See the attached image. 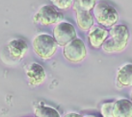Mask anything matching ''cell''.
I'll return each mask as SVG.
<instances>
[{"instance_id": "obj_3", "label": "cell", "mask_w": 132, "mask_h": 117, "mask_svg": "<svg viewBox=\"0 0 132 117\" xmlns=\"http://www.w3.org/2000/svg\"><path fill=\"white\" fill-rule=\"evenodd\" d=\"M94 16L96 21L104 27H113L119 20L116 9L105 2H98L94 8Z\"/></svg>"}, {"instance_id": "obj_12", "label": "cell", "mask_w": 132, "mask_h": 117, "mask_svg": "<svg viewBox=\"0 0 132 117\" xmlns=\"http://www.w3.org/2000/svg\"><path fill=\"white\" fill-rule=\"evenodd\" d=\"M117 82L121 86L132 85V63L121 66L117 73Z\"/></svg>"}, {"instance_id": "obj_18", "label": "cell", "mask_w": 132, "mask_h": 117, "mask_svg": "<svg viewBox=\"0 0 132 117\" xmlns=\"http://www.w3.org/2000/svg\"><path fill=\"white\" fill-rule=\"evenodd\" d=\"M83 117H96L95 115H93V114H91V115H85V116Z\"/></svg>"}, {"instance_id": "obj_19", "label": "cell", "mask_w": 132, "mask_h": 117, "mask_svg": "<svg viewBox=\"0 0 132 117\" xmlns=\"http://www.w3.org/2000/svg\"><path fill=\"white\" fill-rule=\"evenodd\" d=\"M130 97H131V101H132V91H131V95H130Z\"/></svg>"}, {"instance_id": "obj_6", "label": "cell", "mask_w": 132, "mask_h": 117, "mask_svg": "<svg viewBox=\"0 0 132 117\" xmlns=\"http://www.w3.org/2000/svg\"><path fill=\"white\" fill-rule=\"evenodd\" d=\"M63 54L68 61L71 62H79L85 59L87 51L84 42L80 38H75L64 47Z\"/></svg>"}, {"instance_id": "obj_5", "label": "cell", "mask_w": 132, "mask_h": 117, "mask_svg": "<svg viewBox=\"0 0 132 117\" xmlns=\"http://www.w3.org/2000/svg\"><path fill=\"white\" fill-rule=\"evenodd\" d=\"M34 19L42 25H52L55 23H60L63 19V15L54 6L44 5L35 14Z\"/></svg>"}, {"instance_id": "obj_2", "label": "cell", "mask_w": 132, "mask_h": 117, "mask_svg": "<svg viewBox=\"0 0 132 117\" xmlns=\"http://www.w3.org/2000/svg\"><path fill=\"white\" fill-rule=\"evenodd\" d=\"M58 44L53 37L47 34H40L33 40V48L35 53L44 60H48L57 51Z\"/></svg>"}, {"instance_id": "obj_7", "label": "cell", "mask_w": 132, "mask_h": 117, "mask_svg": "<svg viewBox=\"0 0 132 117\" xmlns=\"http://www.w3.org/2000/svg\"><path fill=\"white\" fill-rule=\"evenodd\" d=\"M26 76L31 85H39L43 84L46 78L45 70L40 63L33 62L26 69Z\"/></svg>"}, {"instance_id": "obj_9", "label": "cell", "mask_w": 132, "mask_h": 117, "mask_svg": "<svg viewBox=\"0 0 132 117\" xmlns=\"http://www.w3.org/2000/svg\"><path fill=\"white\" fill-rule=\"evenodd\" d=\"M109 36V32L101 27H94L89 33V42L95 49L102 47L104 41Z\"/></svg>"}, {"instance_id": "obj_10", "label": "cell", "mask_w": 132, "mask_h": 117, "mask_svg": "<svg viewBox=\"0 0 132 117\" xmlns=\"http://www.w3.org/2000/svg\"><path fill=\"white\" fill-rule=\"evenodd\" d=\"M113 117H132V103L127 99L114 102Z\"/></svg>"}, {"instance_id": "obj_11", "label": "cell", "mask_w": 132, "mask_h": 117, "mask_svg": "<svg viewBox=\"0 0 132 117\" xmlns=\"http://www.w3.org/2000/svg\"><path fill=\"white\" fill-rule=\"evenodd\" d=\"M76 12L77 25L81 30H90L94 25V15L91 12L82 11V10H74Z\"/></svg>"}, {"instance_id": "obj_1", "label": "cell", "mask_w": 132, "mask_h": 117, "mask_svg": "<svg viewBox=\"0 0 132 117\" xmlns=\"http://www.w3.org/2000/svg\"><path fill=\"white\" fill-rule=\"evenodd\" d=\"M128 28L122 24L113 26L109 31V36L102 45L103 51L106 53L121 52L125 50L129 40Z\"/></svg>"}, {"instance_id": "obj_13", "label": "cell", "mask_w": 132, "mask_h": 117, "mask_svg": "<svg viewBox=\"0 0 132 117\" xmlns=\"http://www.w3.org/2000/svg\"><path fill=\"white\" fill-rule=\"evenodd\" d=\"M36 117H61L58 111L51 106H39L35 110Z\"/></svg>"}, {"instance_id": "obj_4", "label": "cell", "mask_w": 132, "mask_h": 117, "mask_svg": "<svg viewBox=\"0 0 132 117\" xmlns=\"http://www.w3.org/2000/svg\"><path fill=\"white\" fill-rule=\"evenodd\" d=\"M53 38L60 46H66L76 38V31L72 24L69 22H60L53 30Z\"/></svg>"}, {"instance_id": "obj_14", "label": "cell", "mask_w": 132, "mask_h": 117, "mask_svg": "<svg viewBox=\"0 0 132 117\" xmlns=\"http://www.w3.org/2000/svg\"><path fill=\"white\" fill-rule=\"evenodd\" d=\"M95 0H78L75 1L73 5L74 10H82V11L91 12L92 9H94L95 6Z\"/></svg>"}, {"instance_id": "obj_8", "label": "cell", "mask_w": 132, "mask_h": 117, "mask_svg": "<svg viewBox=\"0 0 132 117\" xmlns=\"http://www.w3.org/2000/svg\"><path fill=\"white\" fill-rule=\"evenodd\" d=\"M10 57L14 60H21L28 51V45L23 40H13L7 45Z\"/></svg>"}, {"instance_id": "obj_15", "label": "cell", "mask_w": 132, "mask_h": 117, "mask_svg": "<svg viewBox=\"0 0 132 117\" xmlns=\"http://www.w3.org/2000/svg\"><path fill=\"white\" fill-rule=\"evenodd\" d=\"M114 102L104 103L100 108V112L103 117H113Z\"/></svg>"}, {"instance_id": "obj_17", "label": "cell", "mask_w": 132, "mask_h": 117, "mask_svg": "<svg viewBox=\"0 0 132 117\" xmlns=\"http://www.w3.org/2000/svg\"><path fill=\"white\" fill-rule=\"evenodd\" d=\"M64 117H83V116L80 115V114H78V113H75V112H71V113L66 114Z\"/></svg>"}, {"instance_id": "obj_16", "label": "cell", "mask_w": 132, "mask_h": 117, "mask_svg": "<svg viewBox=\"0 0 132 117\" xmlns=\"http://www.w3.org/2000/svg\"><path fill=\"white\" fill-rule=\"evenodd\" d=\"M52 3L61 10H66L68 8H70L73 2L71 0H54L52 1Z\"/></svg>"}]
</instances>
